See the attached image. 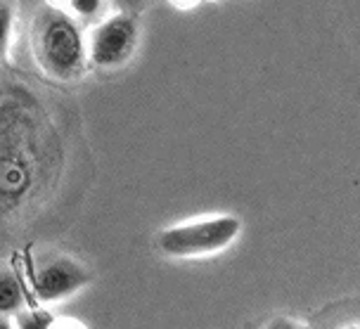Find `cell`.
<instances>
[{"label":"cell","mask_w":360,"mask_h":329,"mask_svg":"<svg viewBox=\"0 0 360 329\" xmlns=\"http://www.w3.org/2000/svg\"><path fill=\"white\" fill-rule=\"evenodd\" d=\"M240 232L242 221L237 216H209L164 228L157 235V247L171 258H202L228 249Z\"/></svg>","instance_id":"7a4b0ae2"},{"label":"cell","mask_w":360,"mask_h":329,"mask_svg":"<svg viewBox=\"0 0 360 329\" xmlns=\"http://www.w3.org/2000/svg\"><path fill=\"white\" fill-rule=\"evenodd\" d=\"M64 3H67V8L72 15L81 17V19H90L102 10L105 0H64Z\"/></svg>","instance_id":"52a82bcc"},{"label":"cell","mask_w":360,"mask_h":329,"mask_svg":"<svg viewBox=\"0 0 360 329\" xmlns=\"http://www.w3.org/2000/svg\"><path fill=\"white\" fill-rule=\"evenodd\" d=\"M12 24H15V12L5 0H0V57L5 55L12 38Z\"/></svg>","instance_id":"8992f818"},{"label":"cell","mask_w":360,"mask_h":329,"mask_svg":"<svg viewBox=\"0 0 360 329\" xmlns=\"http://www.w3.org/2000/svg\"><path fill=\"white\" fill-rule=\"evenodd\" d=\"M36 57L50 76L69 81L81 74L86 62V41L74 22L64 12H48L36 27Z\"/></svg>","instance_id":"6da1fadb"},{"label":"cell","mask_w":360,"mask_h":329,"mask_svg":"<svg viewBox=\"0 0 360 329\" xmlns=\"http://www.w3.org/2000/svg\"><path fill=\"white\" fill-rule=\"evenodd\" d=\"M135 45H138V19L128 10H121L93 29L86 55L98 69L112 72L131 60Z\"/></svg>","instance_id":"3957f363"},{"label":"cell","mask_w":360,"mask_h":329,"mask_svg":"<svg viewBox=\"0 0 360 329\" xmlns=\"http://www.w3.org/2000/svg\"><path fill=\"white\" fill-rule=\"evenodd\" d=\"M90 280V273L69 256H55L34 273V294L38 301L55 303L79 292Z\"/></svg>","instance_id":"277c9868"},{"label":"cell","mask_w":360,"mask_h":329,"mask_svg":"<svg viewBox=\"0 0 360 329\" xmlns=\"http://www.w3.org/2000/svg\"><path fill=\"white\" fill-rule=\"evenodd\" d=\"M24 306V289L10 270H0V315L17 313Z\"/></svg>","instance_id":"5b68a950"},{"label":"cell","mask_w":360,"mask_h":329,"mask_svg":"<svg viewBox=\"0 0 360 329\" xmlns=\"http://www.w3.org/2000/svg\"><path fill=\"white\" fill-rule=\"evenodd\" d=\"M121 5L128 10V12H133V10H138V8H143L145 5V0H119Z\"/></svg>","instance_id":"9c48e42d"},{"label":"cell","mask_w":360,"mask_h":329,"mask_svg":"<svg viewBox=\"0 0 360 329\" xmlns=\"http://www.w3.org/2000/svg\"><path fill=\"white\" fill-rule=\"evenodd\" d=\"M17 325L19 327H29V329H45L53 325V320H50V313L45 311H29V313H22L17 315Z\"/></svg>","instance_id":"ba28073f"}]
</instances>
